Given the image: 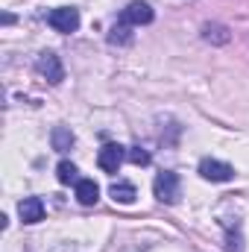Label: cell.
<instances>
[{
  "label": "cell",
  "mask_w": 249,
  "mask_h": 252,
  "mask_svg": "<svg viewBox=\"0 0 249 252\" xmlns=\"http://www.w3.org/2000/svg\"><path fill=\"white\" fill-rule=\"evenodd\" d=\"M76 199H79V205H94V202L100 199L97 182H94V179H79V182H76Z\"/></svg>",
  "instance_id": "cell-8"
},
{
  "label": "cell",
  "mask_w": 249,
  "mask_h": 252,
  "mask_svg": "<svg viewBox=\"0 0 249 252\" xmlns=\"http://www.w3.org/2000/svg\"><path fill=\"white\" fill-rule=\"evenodd\" d=\"M202 38L208 44H229V30L223 24H202Z\"/></svg>",
  "instance_id": "cell-9"
},
{
  "label": "cell",
  "mask_w": 249,
  "mask_h": 252,
  "mask_svg": "<svg viewBox=\"0 0 249 252\" xmlns=\"http://www.w3.org/2000/svg\"><path fill=\"white\" fill-rule=\"evenodd\" d=\"M135 41V35H132V27L129 24H115L112 27V32H109V44H115V47H129Z\"/></svg>",
  "instance_id": "cell-10"
},
{
  "label": "cell",
  "mask_w": 249,
  "mask_h": 252,
  "mask_svg": "<svg viewBox=\"0 0 249 252\" xmlns=\"http://www.w3.org/2000/svg\"><path fill=\"white\" fill-rule=\"evenodd\" d=\"M199 176L208 182H232L235 179V167L217 158H202L199 161Z\"/></svg>",
  "instance_id": "cell-4"
},
{
  "label": "cell",
  "mask_w": 249,
  "mask_h": 252,
  "mask_svg": "<svg viewBox=\"0 0 249 252\" xmlns=\"http://www.w3.org/2000/svg\"><path fill=\"white\" fill-rule=\"evenodd\" d=\"M124 158H126V150L121 144H106V147L97 153V164H100L103 173H118L121 164H124Z\"/></svg>",
  "instance_id": "cell-6"
},
{
  "label": "cell",
  "mask_w": 249,
  "mask_h": 252,
  "mask_svg": "<svg viewBox=\"0 0 249 252\" xmlns=\"http://www.w3.org/2000/svg\"><path fill=\"white\" fill-rule=\"evenodd\" d=\"M153 18H156V12H153V6H150V3H144V0H132L124 12H121V21L129 24V27L153 24Z\"/></svg>",
  "instance_id": "cell-5"
},
{
  "label": "cell",
  "mask_w": 249,
  "mask_h": 252,
  "mask_svg": "<svg viewBox=\"0 0 249 252\" xmlns=\"http://www.w3.org/2000/svg\"><path fill=\"white\" fill-rule=\"evenodd\" d=\"M126 158L135 164V167H147L153 158H150V153L144 150V147H132V150H126Z\"/></svg>",
  "instance_id": "cell-14"
},
{
  "label": "cell",
  "mask_w": 249,
  "mask_h": 252,
  "mask_svg": "<svg viewBox=\"0 0 249 252\" xmlns=\"http://www.w3.org/2000/svg\"><path fill=\"white\" fill-rule=\"evenodd\" d=\"M47 24L56 30V32H76L79 30V12L73 6H59L47 15Z\"/></svg>",
  "instance_id": "cell-3"
},
{
  "label": "cell",
  "mask_w": 249,
  "mask_h": 252,
  "mask_svg": "<svg viewBox=\"0 0 249 252\" xmlns=\"http://www.w3.org/2000/svg\"><path fill=\"white\" fill-rule=\"evenodd\" d=\"M109 193H112V199H115V202H121V205H132V202H135V196H138L135 185H129V182H115V185L109 188Z\"/></svg>",
  "instance_id": "cell-11"
},
{
  "label": "cell",
  "mask_w": 249,
  "mask_h": 252,
  "mask_svg": "<svg viewBox=\"0 0 249 252\" xmlns=\"http://www.w3.org/2000/svg\"><path fill=\"white\" fill-rule=\"evenodd\" d=\"M35 70H38L50 85H59V82L64 79V67H62L59 56H56L53 50H44V53L35 59Z\"/></svg>",
  "instance_id": "cell-2"
},
{
  "label": "cell",
  "mask_w": 249,
  "mask_h": 252,
  "mask_svg": "<svg viewBox=\"0 0 249 252\" xmlns=\"http://www.w3.org/2000/svg\"><path fill=\"white\" fill-rule=\"evenodd\" d=\"M70 147H73V132L64 129V126H56V129H53V150L64 153V150H70Z\"/></svg>",
  "instance_id": "cell-13"
},
{
  "label": "cell",
  "mask_w": 249,
  "mask_h": 252,
  "mask_svg": "<svg viewBox=\"0 0 249 252\" xmlns=\"http://www.w3.org/2000/svg\"><path fill=\"white\" fill-rule=\"evenodd\" d=\"M76 173H79V170H76V164H73V161H59V167H56V179H59L62 185H70V182L76 185V182H79V176H76Z\"/></svg>",
  "instance_id": "cell-12"
},
{
  "label": "cell",
  "mask_w": 249,
  "mask_h": 252,
  "mask_svg": "<svg viewBox=\"0 0 249 252\" xmlns=\"http://www.w3.org/2000/svg\"><path fill=\"white\" fill-rule=\"evenodd\" d=\"M153 193H156L158 202L173 205V202L179 199V176H176L173 170H161V173L156 176V182H153Z\"/></svg>",
  "instance_id": "cell-1"
},
{
  "label": "cell",
  "mask_w": 249,
  "mask_h": 252,
  "mask_svg": "<svg viewBox=\"0 0 249 252\" xmlns=\"http://www.w3.org/2000/svg\"><path fill=\"white\" fill-rule=\"evenodd\" d=\"M18 214L24 223H38V220H44V202L38 196H24L18 202Z\"/></svg>",
  "instance_id": "cell-7"
}]
</instances>
